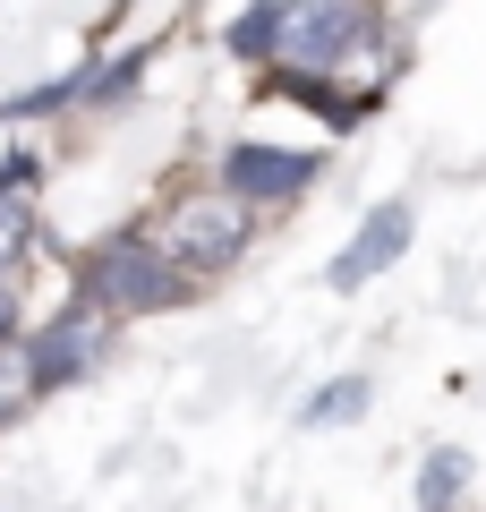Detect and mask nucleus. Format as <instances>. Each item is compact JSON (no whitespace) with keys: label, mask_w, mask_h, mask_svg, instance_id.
Returning a JSON list of instances; mask_svg holds the SVG:
<instances>
[{"label":"nucleus","mask_w":486,"mask_h":512,"mask_svg":"<svg viewBox=\"0 0 486 512\" xmlns=\"http://www.w3.org/2000/svg\"><path fill=\"white\" fill-rule=\"evenodd\" d=\"M86 299H94L103 316L171 308V299H188V274H180V265H171L145 231H120V239H103V248L86 256Z\"/></svg>","instance_id":"f257e3e1"},{"label":"nucleus","mask_w":486,"mask_h":512,"mask_svg":"<svg viewBox=\"0 0 486 512\" xmlns=\"http://www.w3.org/2000/svg\"><path fill=\"white\" fill-rule=\"evenodd\" d=\"M248 214H256V205L231 197V188H222V197H180L145 239H154V248L171 256L180 274H222V265L248 248Z\"/></svg>","instance_id":"f03ea898"},{"label":"nucleus","mask_w":486,"mask_h":512,"mask_svg":"<svg viewBox=\"0 0 486 512\" xmlns=\"http://www.w3.org/2000/svg\"><path fill=\"white\" fill-rule=\"evenodd\" d=\"M376 43V18H367L359 0H282V35H273V69H342L350 52Z\"/></svg>","instance_id":"7ed1b4c3"},{"label":"nucleus","mask_w":486,"mask_h":512,"mask_svg":"<svg viewBox=\"0 0 486 512\" xmlns=\"http://www.w3.org/2000/svg\"><path fill=\"white\" fill-rule=\"evenodd\" d=\"M103 342H111V316L94 308V299H77V308H60L52 325L35 333V350H26V359H35V376H43V384H69Z\"/></svg>","instance_id":"20e7f679"},{"label":"nucleus","mask_w":486,"mask_h":512,"mask_svg":"<svg viewBox=\"0 0 486 512\" xmlns=\"http://www.w3.org/2000/svg\"><path fill=\"white\" fill-rule=\"evenodd\" d=\"M222 180H231V197H248V205H282V197H299V188L316 180V154H290V146H239L231 163H222Z\"/></svg>","instance_id":"39448f33"},{"label":"nucleus","mask_w":486,"mask_h":512,"mask_svg":"<svg viewBox=\"0 0 486 512\" xmlns=\"http://www.w3.org/2000/svg\"><path fill=\"white\" fill-rule=\"evenodd\" d=\"M401 248H410V205H376V214H367V231L350 239L342 256H333V291H359V282H376Z\"/></svg>","instance_id":"423d86ee"},{"label":"nucleus","mask_w":486,"mask_h":512,"mask_svg":"<svg viewBox=\"0 0 486 512\" xmlns=\"http://www.w3.org/2000/svg\"><path fill=\"white\" fill-rule=\"evenodd\" d=\"M452 487H461V453H435V461H427V512H444Z\"/></svg>","instance_id":"0eeeda50"},{"label":"nucleus","mask_w":486,"mask_h":512,"mask_svg":"<svg viewBox=\"0 0 486 512\" xmlns=\"http://www.w3.org/2000/svg\"><path fill=\"white\" fill-rule=\"evenodd\" d=\"M359 402H367V384H333V393H316V410H307V419H316V427H324V419H350Z\"/></svg>","instance_id":"6e6552de"},{"label":"nucleus","mask_w":486,"mask_h":512,"mask_svg":"<svg viewBox=\"0 0 486 512\" xmlns=\"http://www.w3.org/2000/svg\"><path fill=\"white\" fill-rule=\"evenodd\" d=\"M18 248H26V214L0 197V256H18Z\"/></svg>","instance_id":"1a4fd4ad"},{"label":"nucleus","mask_w":486,"mask_h":512,"mask_svg":"<svg viewBox=\"0 0 486 512\" xmlns=\"http://www.w3.org/2000/svg\"><path fill=\"white\" fill-rule=\"evenodd\" d=\"M0 333H9V291H0Z\"/></svg>","instance_id":"9d476101"}]
</instances>
